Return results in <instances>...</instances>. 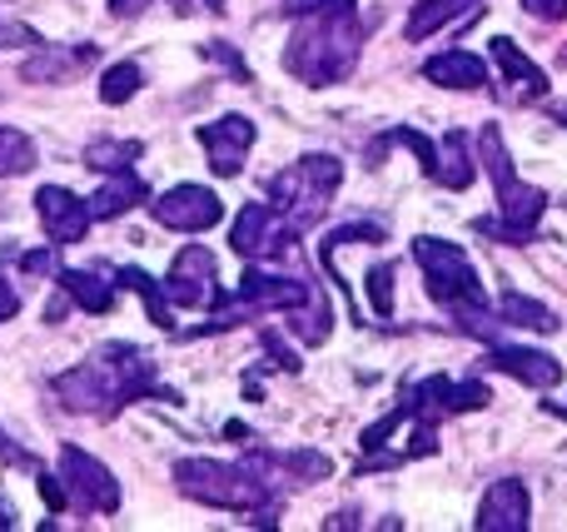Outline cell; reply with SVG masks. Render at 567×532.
<instances>
[{
  "mask_svg": "<svg viewBox=\"0 0 567 532\" xmlns=\"http://www.w3.org/2000/svg\"><path fill=\"white\" fill-rule=\"evenodd\" d=\"M483 0H419V6L409 10V25H403V35L409 40H429L433 30H443L449 20L458 15H473Z\"/></svg>",
  "mask_w": 567,
  "mask_h": 532,
  "instance_id": "cell-20",
  "label": "cell"
},
{
  "mask_svg": "<svg viewBox=\"0 0 567 532\" xmlns=\"http://www.w3.org/2000/svg\"><path fill=\"white\" fill-rule=\"evenodd\" d=\"M140 85H145L140 65H135V60H120V65H110L105 80H100V100H105V105H125Z\"/></svg>",
  "mask_w": 567,
  "mask_h": 532,
  "instance_id": "cell-26",
  "label": "cell"
},
{
  "mask_svg": "<svg viewBox=\"0 0 567 532\" xmlns=\"http://www.w3.org/2000/svg\"><path fill=\"white\" fill-rule=\"evenodd\" d=\"M478 532H528V488L518 478H503L483 493L478 518H473Z\"/></svg>",
  "mask_w": 567,
  "mask_h": 532,
  "instance_id": "cell-14",
  "label": "cell"
},
{
  "mask_svg": "<svg viewBox=\"0 0 567 532\" xmlns=\"http://www.w3.org/2000/svg\"><path fill=\"white\" fill-rule=\"evenodd\" d=\"M523 10L538 20H548V25H558V20H567V0H523Z\"/></svg>",
  "mask_w": 567,
  "mask_h": 532,
  "instance_id": "cell-31",
  "label": "cell"
},
{
  "mask_svg": "<svg viewBox=\"0 0 567 532\" xmlns=\"http://www.w3.org/2000/svg\"><path fill=\"white\" fill-rule=\"evenodd\" d=\"M0 528H10V513H6V503H0Z\"/></svg>",
  "mask_w": 567,
  "mask_h": 532,
  "instance_id": "cell-37",
  "label": "cell"
},
{
  "mask_svg": "<svg viewBox=\"0 0 567 532\" xmlns=\"http://www.w3.org/2000/svg\"><path fill=\"white\" fill-rule=\"evenodd\" d=\"M0 458H6V463H25V453H20V448H10L6 434H0Z\"/></svg>",
  "mask_w": 567,
  "mask_h": 532,
  "instance_id": "cell-36",
  "label": "cell"
},
{
  "mask_svg": "<svg viewBox=\"0 0 567 532\" xmlns=\"http://www.w3.org/2000/svg\"><path fill=\"white\" fill-rule=\"evenodd\" d=\"M498 314L508 319V324H518V328H533V334H553V328H558V314H553L548 304L523 299V294H508V289H503V299H498Z\"/></svg>",
  "mask_w": 567,
  "mask_h": 532,
  "instance_id": "cell-22",
  "label": "cell"
},
{
  "mask_svg": "<svg viewBox=\"0 0 567 532\" xmlns=\"http://www.w3.org/2000/svg\"><path fill=\"white\" fill-rule=\"evenodd\" d=\"M40 498H45V508H55V513H60V508H65V503H70L65 483H60V478H55V473H40Z\"/></svg>",
  "mask_w": 567,
  "mask_h": 532,
  "instance_id": "cell-32",
  "label": "cell"
},
{
  "mask_svg": "<svg viewBox=\"0 0 567 532\" xmlns=\"http://www.w3.org/2000/svg\"><path fill=\"white\" fill-rule=\"evenodd\" d=\"M473 175H478V165H473V155H468V135H463V129H449L439 145V165L429 169V179L443 189H453V195H463V189L473 185Z\"/></svg>",
  "mask_w": 567,
  "mask_h": 532,
  "instance_id": "cell-17",
  "label": "cell"
},
{
  "mask_svg": "<svg viewBox=\"0 0 567 532\" xmlns=\"http://www.w3.org/2000/svg\"><path fill=\"white\" fill-rule=\"evenodd\" d=\"M115 284H125V289H135V294L140 299H145V309H150V319H155V324L159 328H175V319H169V304H165V289H159L155 284V279H150L145 274V269H120V279H115Z\"/></svg>",
  "mask_w": 567,
  "mask_h": 532,
  "instance_id": "cell-24",
  "label": "cell"
},
{
  "mask_svg": "<svg viewBox=\"0 0 567 532\" xmlns=\"http://www.w3.org/2000/svg\"><path fill=\"white\" fill-rule=\"evenodd\" d=\"M55 394L70 414L110 418L125 404H135L140 394H155V364H150V354H140L130 344H110L105 358H90V364L60 374Z\"/></svg>",
  "mask_w": 567,
  "mask_h": 532,
  "instance_id": "cell-2",
  "label": "cell"
},
{
  "mask_svg": "<svg viewBox=\"0 0 567 532\" xmlns=\"http://www.w3.org/2000/svg\"><path fill=\"white\" fill-rule=\"evenodd\" d=\"M323 244H383V229L379 225H343V229H333Z\"/></svg>",
  "mask_w": 567,
  "mask_h": 532,
  "instance_id": "cell-30",
  "label": "cell"
},
{
  "mask_svg": "<svg viewBox=\"0 0 567 532\" xmlns=\"http://www.w3.org/2000/svg\"><path fill=\"white\" fill-rule=\"evenodd\" d=\"M16 309H20L16 289H10V284H6V279H0V324H6V319H16Z\"/></svg>",
  "mask_w": 567,
  "mask_h": 532,
  "instance_id": "cell-34",
  "label": "cell"
},
{
  "mask_svg": "<svg viewBox=\"0 0 567 532\" xmlns=\"http://www.w3.org/2000/svg\"><path fill=\"white\" fill-rule=\"evenodd\" d=\"M35 209H40V225H45V234H50V244H75V239H85V229H90V205L80 195H70V189H60V185H45L35 195Z\"/></svg>",
  "mask_w": 567,
  "mask_h": 532,
  "instance_id": "cell-13",
  "label": "cell"
},
{
  "mask_svg": "<svg viewBox=\"0 0 567 532\" xmlns=\"http://www.w3.org/2000/svg\"><path fill=\"white\" fill-rule=\"evenodd\" d=\"M150 215L165 229H179V234H205V229H215L225 219V199L205 185H175L150 199Z\"/></svg>",
  "mask_w": 567,
  "mask_h": 532,
  "instance_id": "cell-7",
  "label": "cell"
},
{
  "mask_svg": "<svg viewBox=\"0 0 567 532\" xmlns=\"http://www.w3.org/2000/svg\"><path fill=\"white\" fill-rule=\"evenodd\" d=\"M40 159H35V145H30V135H20V129H6L0 125V179L10 175H30Z\"/></svg>",
  "mask_w": 567,
  "mask_h": 532,
  "instance_id": "cell-25",
  "label": "cell"
},
{
  "mask_svg": "<svg viewBox=\"0 0 567 532\" xmlns=\"http://www.w3.org/2000/svg\"><path fill=\"white\" fill-rule=\"evenodd\" d=\"M219 259L209 254L205 244H185L169 264V279H165V294L175 299L179 309H209L219 299Z\"/></svg>",
  "mask_w": 567,
  "mask_h": 532,
  "instance_id": "cell-9",
  "label": "cell"
},
{
  "mask_svg": "<svg viewBox=\"0 0 567 532\" xmlns=\"http://www.w3.org/2000/svg\"><path fill=\"white\" fill-rule=\"evenodd\" d=\"M313 294V284H303V279H289V274H265V269H249L245 279H239L235 294H219L215 304V324L209 328H225V324H239L245 314H265V309H303ZM205 328V334H209Z\"/></svg>",
  "mask_w": 567,
  "mask_h": 532,
  "instance_id": "cell-6",
  "label": "cell"
},
{
  "mask_svg": "<svg viewBox=\"0 0 567 532\" xmlns=\"http://www.w3.org/2000/svg\"><path fill=\"white\" fill-rule=\"evenodd\" d=\"M175 488L205 508H229V513H255V523L275 528V503H269V478L235 463H215V458H179Z\"/></svg>",
  "mask_w": 567,
  "mask_h": 532,
  "instance_id": "cell-3",
  "label": "cell"
},
{
  "mask_svg": "<svg viewBox=\"0 0 567 532\" xmlns=\"http://www.w3.org/2000/svg\"><path fill=\"white\" fill-rule=\"evenodd\" d=\"M413 259H419V269H423V289H429L433 304L453 309L458 324L468 314H483V279H478V269H473V259L463 254L453 239H433V234L413 239Z\"/></svg>",
  "mask_w": 567,
  "mask_h": 532,
  "instance_id": "cell-4",
  "label": "cell"
},
{
  "mask_svg": "<svg viewBox=\"0 0 567 532\" xmlns=\"http://www.w3.org/2000/svg\"><path fill=\"white\" fill-rule=\"evenodd\" d=\"M369 299H373V314L379 319L393 314V264H373L369 269Z\"/></svg>",
  "mask_w": 567,
  "mask_h": 532,
  "instance_id": "cell-29",
  "label": "cell"
},
{
  "mask_svg": "<svg viewBox=\"0 0 567 532\" xmlns=\"http://www.w3.org/2000/svg\"><path fill=\"white\" fill-rule=\"evenodd\" d=\"M339 179H343V165L333 155H303L293 169L269 179V205H275L284 215V225L299 234V229H309L313 219L329 209Z\"/></svg>",
  "mask_w": 567,
  "mask_h": 532,
  "instance_id": "cell-5",
  "label": "cell"
},
{
  "mask_svg": "<svg viewBox=\"0 0 567 532\" xmlns=\"http://www.w3.org/2000/svg\"><path fill=\"white\" fill-rule=\"evenodd\" d=\"M553 115H558V119H563V125H567V105H558V109H553Z\"/></svg>",
  "mask_w": 567,
  "mask_h": 532,
  "instance_id": "cell-38",
  "label": "cell"
},
{
  "mask_svg": "<svg viewBox=\"0 0 567 532\" xmlns=\"http://www.w3.org/2000/svg\"><path fill=\"white\" fill-rule=\"evenodd\" d=\"M409 398H413V408H419V414H429L433 424H439L443 414H468V408H488L493 394L478 384V378H468V384H453V378L433 374V378H423L419 388H409Z\"/></svg>",
  "mask_w": 567,
  "mask_h": 532,
  "instance_id": "cell-12",
  "label": "cell"
},
{
  "mask_svg": "<svg viewBox=\"0 0 567 532\" xmlns=\"http://www.w3.org/2000/svg\"><path fill=\"white\" fill-rule=\"evenodd\" d=\"M423 80H433L443 90H483L488 85V65L478 55H468V50H443V55H433L423 65Z\"/></svg>",
  "mask_w": 567,
  "mask_h": 532,
  "instance_id": "cell-16",
  "label": "cell"
},
{
  "mask_svg": "<svg viewBox=\"0 0 567 532\" xmlns=\"http://www.w3.org/2000/svg\"><path fill=\"white\" fill-rule=\"evenodd\" d=\"M265 348H269V354H275V364H279V368H289V374H299V358H293L289 348L279 344V334H265Z\"/></svg>",
  "mask_w": 567,
  "mask_h": 532,
  "instance_id": "cell-33",
  "label": "cell"
},
{
  "mask_svg": "<svg viewBox=\"0 0 567 532\" xmlns=\"http://www.w3.org/2000/svg\"><path fill=\"white\" fill-rule=\"evenodd\" d=\"M145 155L140 139H95L85 149V165L100 169V175H120V169H135V159Z\"/></svg>",
  "mask_w": 567,
  "mask_h": 532,
  "instance_id": "cell-23",
  "label": "cell"
},
{
  "mask_svg": "<svg viewBox=\"0 0 567 532\" xmlns=\"http://www.w3.org/2000/svg\"><path fill=\"white\" fill-rule=\"evenodd\" d=\"M275 463H279V468H289V473H299L303 483H319V478H329V473H333L329 458H323V453H303V448H299V453H279Z\"/></svg>",
  "mask_w": 567,
  "mask_h": 532,
  "instance_id": "cell-28",
  "label": "cell"
},
{
  "mask_svg": "<svg viewBox=\"0 0 567 532\" xmlns=\"http://www.w3.org/2000/svg\"><path fill=\"white\" fill-rule=\"evenodd\" d=\"M199 145H205L209 169H215V175L235 179L239 169H245L249 145H255V119L225 115V119H215V125H199Z\"/></svg>",
  "mask_w": 567,
  "mask_h": 532,
  "instance_id": "cell-11",
  "label": "cell"
},
{
  "mask_svg": "<svg viewBox=\"0 0 567 532\" xmlns=\"http://www.w3.org/2000/svg\"><path fill=\"white\" fill-rule=\"evenodd\" d=\"M60 289H65L80 309H90V314H110V309H115V284L90 274V269H60Z\"/></svg>",
  "mask_w": 567,
  "mask_h": 532,
  "instance_id": "cell-21",
  "label": "cell"
},
{
  "mask_svg": "<svg viewBox=\"0 0 567 532\" xmlns=\"http://www.w3.org/2000/svg\"><path fill=\"white\" fill-rule=\"evenodd\" d=\"M488 368H498V374H508V378H518V384H528V388H558L563 384V364L558 358H548V354H538V348H493L488 354Z\"/></svg>",
  "mask_w": 567,
  "mask_h": 532,
  "instance_id": "cell-15",
  "label": "cell"
},
{
  "mask_svg": "<svg viewBox=\"0 0 567 532\" xmlns=\"http://www.w3.org/2000/svg\"><path fill=\"white\" fill-rule=\"evenodd\" d=\"M363 50V25L353 15V0H329L323 10H309L293 30L284 65L303 80V85H339L353 75Z\"/></svg>",
  "mask_w": 567,
  "mask_h": 532,
  "instance_id": "cell-1",
  "label": "cell"
},
{
  "mask_svg": "<svg viewBox=\"0 0 567 532\" xmlns=\"http://www.w3.org/2000/svg\"><path fill=\"white\" fill-rule=\"evenodd\" d=\"M488 50H493V60H498L503 75L513 80V95H518V100H538V95H548V75H543V70L533 65V60L523 55V50L513 45L508 35H498Z\"/></svg>",
  "mask_w": 567,
  "mask_h": 532,
  "instance_id": "cell-18",
  "label": "cell"
},
{
  "mask_svg": "<svg viewBox=\"0 0 567 532\" xmlns=\"http://www.w3.org/2000/svg\"><path fill=\"white\" fill-rule=\"evenodd\" d=\"M90 55H95V50H80V55H65V50H45V55H35V60H30V65H25V80H50V75H70V70H75L80 65V60H90Z\"/></svg>",
  "mask_w": 567,
  "mask_h": 532,
  "instance_id": "cell-27",
  "label": "cell"
},
{
  "mask_svg": "<svg viewBox=\"0 0 567 532\" xmlns=\"http://www.w3.org/2000/svg\"><path fill=\"white\" fill-rule=\"evenodd\" d=\"M293 239V229L284 225V215L275 205H245L235 219V229H229V244H235V254L245 259H265V254H284Z\"/></svg>",
  "mask_w": 567,
  "mask_h": 532,
  "instance_id": "cell-10",
  "label": "cell"
},
{
  "mask_svg": "<svg viewBox=\"0 0 567 532\" xmlns=\"http://www.w3.org/2000/svg\"><path fill=\"white\" fill-rule=\"evenodd\" d=\"M60 483H65L70 503H80L85 513H115L120 508V483L110 478V468L80 448H60Z\"/></svg>",
  "mask_w": 567,
  "mask_h": 532,
  "instance_id": "cell-8",
  "label": "cell"
},
{
  "mask_svg": "<svg viewBox=\"0 0 567 532\" xmlns=\"http://www.w3.org/2000/svg\"><path fill=\"white\" fill-rule=\"evenodd\" d=\"M150 199V185L135 175V169H120V175H110V185L100 189L95 199H90V215L95 219H120L125 209H135V205H145Z\"/></svg>",
  "mask_w": 567,
  "mask_h": 532,
  "instance_id": "cell-19",
  "label": "cell"
},
{
  "mask_svg": "<svg viewBox=\"0 0 567 532\" xmlns=\"http://www.w3.org/2000/svg\"><path fill=\"white\" fill-rule=\"evenodd\" d=\"M145 6H150V0H110V15L125 20V15H140Z\"/></svg>",
  "mask_w": 567,
  "mask_h": 532,
  "instance_id": "cell-35",
  "label": "cell"
}]
</instances>
